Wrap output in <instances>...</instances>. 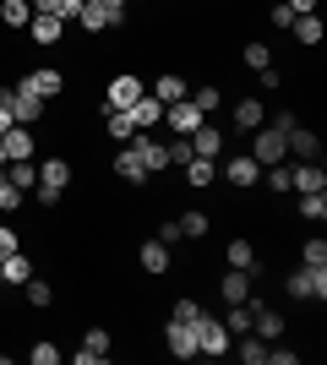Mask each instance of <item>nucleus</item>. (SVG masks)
<instances>
[{
	"mask_svg": "<svg viewBox=\"0 0 327 365\" xmlns=\"http://www.w3.org/2000/svg\"><path fill=\"white\" fill-rule=\"evenodd\" d=\"M66 185H71V158H55V153H49L44 164H38V185H33V197L44 202V207H55V202L66 197Z\"/></svg>",
	"mask_w": 327,
	"mask_h": 365,
	"instance_id": "obj_1",
	"label": "nucleus"
},
{
	"mask_svg": "<svg viewBox=\"0 0 327 365\" xmlns=\"http://www.w3.org/2000/svg\"><path fill=\"white\" fill-rule=\"evenodd\" d=\"M284 294H289V300H316L322 305L327 300V267H306V262H300L295 273L284 278Z\"/></svg>",
	"mask_w": 327,
	"mask_h": 365,
	"instance_id": "obj_2",
	"label": "nucleus"
},
{
	"mask_svg": "<svg viewBox=\"0 0 327 365\" xmlns=\"http://www.w3.org/2000/svg\"><path fill=\"white\" fill-rule=\"evenodd\" d=\"M191 333H197V354H213V360H218V354H229V327H224L218 317L202 311V317L191 322Z\"/></svg>",
	"mask_w": 327,
	"mask_h": 365,
	"instance_id": "obj_3",
	"label": "nucleus"
},
{
	"mask_svg": "<svg viewBox=\"0 0 327 365\" xmlns=\"http://www.w3.org/2000/svg\"><path fill=\"white\" fill-rule=\"evenodd\" d=\"M251 158H256V164H284V158H289V142H284V131H279V125H256V142H251Z\"/></svg>",
	"mask_w": 327,
	"mask_h": 365,
	"instance_id": "obj_4",
	"label": "nucleus"
},
{
	"mask_svg": "<svg viewBox=\"0 0 327 365\" xmlns=\"http://www.w3.org/2000/svg\"><path fill=\"white\" fill-rule=\"evenodd\" d=\"M0 104L11 109L16 125H38L44 120V98H33V93H22V88H0Z\"/></svg>",
	"mask_w": 327,
	"mask_h": 365,
	"instance_id": "obj_5",
	"label": "nucleus"
},
{
	"mask_svg": "<svg viewBox=\"0 0 327 365\" xmlns=\"http://www.w3.org/2000/svg\"><path fill=\"white\" fill-rule=\"evenodd\" d=\"M16 88H22V93H33V98H44V104H49V98H61V88H66V76L55 71V66H33V71L22 76V82H16Z\"/></svg>",
	"mask_w": 327,
	"mask_h": 365,
	"instance_id": "obj_6",
	"label": "nucleus"
},
{
	"mask_svg": "<svg viewBox=\"0 0 327 365\" xmlns=\"http://www.w3.org/2000/svg\"><path fill=\"white\" fill-rule=\"evenodd\" d=\"M131 148H137V158H142V169H147V175H164V169H170V142H158L153 131H137V137H131Z\"/></svg>",
	"mask_w": 327,
	"mask_h": 365,
	"instance_id": "obj_7",
	"label": "nucleus"
},
{
	"mask_svg": "<svg viewBox=\"0 0 327 365\" xmlns=\"http://www.w3.org/2000/svg\"><path fill=\"white\" fill-rule=\"evenodd\" d=\"M289 191H295V197H311V191H327V175H322V164H316V158H300V164L289 169Z\"/></svg>",
	"mask_w": 327,
	"mask_h": 365,
	"instance_id": "obj_8",
	"label": "nucleus"
},
{
	"mask_svg": "<svg viewBox=\"0 0 327 365\" xmlns=\"http://www.w3.org/2000/svg\"><path fill=\"white\" fill-rule=\"evenodd\" d=\"M202 120H207V115L191 104V93L180 98V104H164V125H170V131H180V137H191V131H197Z\"/></svg>",
	"mask_w": 327,
	"mask_h": 365,
	"instance_id": "obj_9",
	"label": "nucleus"
},
{
	"mask_svg": "<svg viewBox=\"0 0 327 365\" xmlns=\"http://www.w3.org/2000/svg\"><path fill=\"white\" fill-rule=\"evenodd\" d=\"M142 93H147V88H142V76L120 71L115 82H109V93H104V109H131V104L142 98Z\"/></svg>",
	"mask_w": 327,
	"mask_h": 365,
	"instance_id": "obj_10",
	"label": "nucleus"
},
{
	"mask_svg": "<svg viewBox=\"0 0 327 365\" xmlns=\"http://www.w3.org/2000/svg\"><path fill=\"white\" fill-rule=\"evenodd\" d=\"M28 38H33L38 49H55V44H66V22H61V16L33 11V22H28Z\"/></svg>",
	"mask_w": 327,
	"mask_h": 365,
	"instance_id": "obj_11",
	"label": "nucleus"
},
{
	"mask_svg": "<svg viewBox=\"0 0 327 365\" xmlns=\"http://www.w3.org/2000/svg\"><path fill=\"white\" fill-rule=\"evenodd\" d=\"M164 349L175 354V360H197V333H191V322H175L164 327Z\"/></svg>",
	"mask_w": 327,
	"mask_h": 365,
	"instance_id": "obj_12",
	"label": "nucleus"
},
{
	"mask_svg": "<svg viewBox=\"0 0 327 365\" xmlns=\"http://www.w3.org/2000/svg\"><path fill=\"white\" fill-rule=\"evenodd\" d=\"M256 294V284H251V273H240V267H224V278H218V300L224 305H240Z\"/></svg>",
	"mask_w": 327,
	"mask_h": 365,
	"instance_id": "obj_13",
	"label": "nucleus"
},
{
	"mask_svg": "<svg viewBox=\"0 0 327 365\" xmlns=\"http://www.w3.org/2000/svg\"><path fill=\"white\" fill-rule=\"evenodd\" d=\"M109 349H115V338H109L104 327H88V333H82V349H77V365H104Z\"/></svg>",
	"mask_w": 327,
	"mask_h": 365,
	"instance_id": "obj_14",
	"label": "nucleus"
},
{
	"mask_svg": "<svg viewBox=\"0 0 327 365\" xmlns=\"http://www.w3.org/2000/svg\"><path fill=\"white\" fill-rule=\"evenodd\" d=\"M218 175H229V185H240V191H251V185L262 180V164H256V158H251V153H234L229 164L218 169Z\"/></svg>",
	"mask_w": 327,
	"mask_h": 365,
	"instance_id": "obj_15",
	"label": "nucleus"
},
{
	"mask_svg": "<svg viewBox=\"0 0 327 365\" xmlns=\"http://www.w3.org/2000/svg\"><path fill=\"white\" fill-rule=\"evenodd\" d=\"M0 273H6V284H11V289H22V284H28L38 267H33V257L16 245V251H6V257H0Z\"/></svg>",
	"mask_w": 327,
	"mask_h": 365,
	"instance_id": "obj_16",
	"label": "nucleus"
},
{
	"mask_svg": "<svg viewBox=\"0 0 327 365\" xmlns=\"http://www.w3.org/2000/svg\"><path fill=\"white\" fill-rule=\"evenodd\" d=\"M229 120L240 125V131H256V125L267 120V104L256 98V93H246V98H234V109H229Z\"/></svg>",
	"mask_w": 327,
	"mask_h": 365,
	"instance_id": "obj_17",
	"label": "nucleus"
},
{
	"mask_svg": "<svg viewBox=\"0 0 327 365\" xmlns=\"http://www.w3.org/2000/svg\"><path fill=\"white\" fill-rule=\"evenodd\" d=\"M284 142H289V153H295V158H322V137H316V131H306L300 120L284 131Z\"/></svg>",
	"mask_w": 327,
	"mask_h": 365,
	"instance_id": "obj_18",
	"label": "nucleus"
},
{
	"mask_svg": "<svg viewBox=\"0 0 327 365\" xmlns=\"http://www.w3.org/2000/svg\"><path fill=\"white\" fill-rule=\"evenodd\" d=\"M137 262H142V273H153V278H164V273H170V245H164V240H142Z\"/></svg>",
	"mask_w": 327,
	"mask_h": 365,
	"instance_id": "obj_19",
	"label": "nucleus"
},
{
	"mask_svg": "<svg viewBox=\"0 0 327 365\" xmlns=\"http://www.w3.org/2000/svg\"><path fill=\"white\" fill-rule=\"evenodd\" d=\"M6 180H11L16 191L28 197L33 185H38V158H6Z\"/></svg>",
	"mask_w": 327,
	"mask_h": 365,
	"instance_id": "obj_20",
	"label": "nucleus"
},
{
	"mask_svg": "<svg viewBox=\"0 0 327 365\" xmlns=\"http://www.w3.org/2000/svg\"><path fill=\"white\" fill-rule=\"evenodd\" d=\"M191 153H197V158H218V153H224V131L202 120L197 131H191Z\"/></svg>",
	"mask_w": 327,
	"mask_h": 365,
	"instance_id": "obj_21",
	"label": "nucleus"
},
{
	"mask_svg": "<svg viewBox=\"0 0 327 365\" xmlns=\"http://www.w3.org/2000/svg\"><path fill=\"white\" fill-rule=\"evenodd\" d=\"M131 120H137V131H153V125H164V104H158L153 93H142L137 104H131Z\"/></svg>",
	"mask_w": 327,
	"mask_h": 365,
	"instance_id": "obj_22",
	"label": "nucleus"
},
{
	"mask_svg": "<svg viewBox=\"0 0 327 365\" xmlns=\"http://www.w3.org/2000/svg\"><path fill=\"white\" fill-rule=\"evenodd\" d=\"M115 175H120L125 185H142V180H147V169H142V158H137V148H131V142L115 153Z\"/></svg>",
	"mask_w": 327,
	"mask_h": 365,
	"instance_id": "obj_23",
	"label": "nucleus"
},
{
	"mask_svg": "<svg viewBox=\"0 0 327 365\" xmlns=\"http://www.w3.org/2000/svg\"><path fill=\"white\" fill-rule=\"evenodd\" d=\"M186 169V185L191 191H207V185L218 180V158H191V164H180Z\"/></svg>",
	"mask_w": 327,
	"mask_h": 365,
	"instance_id": "obj_24",
	"label": "nucleus"
},
{
	"mask_svg": "<svg viewBox=\"0 0 327 365\" xmlns=\"http://www.w3.org/2000/svg\"><path fill=\"white\" fill-rule=\"evenodd\" d=\"M186 76H180V71H164V76H158V82H153V98H158V104H180V98H186Z\"/></svg>",
	"mask_w": 327,
	"mask_h": 365,
	"instance_id": "obj_25",
	"label": "nucleus"
},
{
	"mask_svg": "<svg viewBox=\"0 0 327 365\" xmlns=\"http://www.w3.org/2000/svg\"><path fill=\"white\" fill-rule=\"evenodd\" d=\"M38 153V137H33L28 125H11L6 131V158H33Z\"/></svg>",
	"mask_w": 327,
	"mask_h": 365,
	"instance_id": "obj_26",
	"label": "nucleus"
},
{
	"mask_svg": "<svg viewBox=\"0 0 327 365\" xmlns=\"http://www.w3.org/2000/svg\"><path fill=\"white\" fill-rule=\"evenodd\" d=\"M104 131L115 142H131L137 137V120H131V109H104Z\"/></svg>",
	"mask_w": 327,
	"mask_h": 365,
	"instance_id": "obj_27",
	"label": "nucleus"
},
{
	"mask_svg": "<svg viewBox=\"0 0 327 365\" xmlns=\"http://www.w3.org/2000/svg\"><path fill=\"white\" fill-rule=\"evenodd\" d=\"M77 28H82V33H104V28H125V22H120V16H109L104 6H82Z\"/></svg>",
	"mask_w": 327,
	"mask_h": 365,
	"instance_id": "obj_28",
	"label": "nucleus"
},
{
	"mask_svg": "<svg viewBox=\"0 0 327 365\" xmlns=\"http://www.w3.org/2000/svg\"><path fill=\"white\" fill-rule=\"evenodd\" d=\"M224 262H229V267H240V273H256V267H262V262H256V245H251V240H229Z\"/></svg>",
	"mask_w": 327,
	"mask_h": 365,
	"instance_id": "obj_29",
	"label": "nucleus"
},
{
	"mask_svg": "<svg viewBox=\"0 0 327 365\" xmlns=\"http://www.w3.org/2000/svg\"><path fill=\"white\" fill-rule=\"evenodd\" d=\"M22 294H28V305H33V311H49V305H55V284H49V278H38V273H33L28 284H22Z\"/></svg>",
	"mask_w": 327,
	"mask_h": 365,
	"instance_id": "obj_30",
	"label": "nucleus"
},
{
	"mask_svg": "<svg viewBox=\"0 0 327 365\" xmlns=\"http://www.w3.org/2000/svg\"><path fill=\"white\" fill-rule=\"evenodd\" d=\"M251 305H256V294H251V300H240V305H229V311H224V327H229V338H240V333H251Z\"/></svg>",
	"mask_w": 327,
	"mask_h": 365,
	"instance_id": "obj_31",
	"label": "nucleus"
},
{
	"mask_svg": "<svg viewBox=\"0 0 327 365\" xmlns=\"http://www.w3.org/2000/svg\"><path fill=\"white\" fill-rule=\"evenodd\" d=\"M28 6L44 16H61V22H77L82 16V0H28Z\"/></svg>",
	"mask_w": 327,
	"mask_h": 365,
	"instance_id": "obj_32",
	"label": "nucleus"
},
{
	"mask_svg": "<svg viewBox=\"0 0 327 365\" xmlns=\"http://www.w3.org/2000/svg\"><path fill=\"white\" fill-rule=\"evenodd\" d=\"M234 354H240L246 365H262V360H267V338H256V333H240V338H234Z\"/></svg>",
	"mask_w": 327,
	"mask_h": 365,
	"instance_id": "obj_33",
	"label": "nucleus"
},
{
	"mask_svg": "<svg viewBox=\"0 0 327 365\" xmlns=\"http://www.w3.org/2000/svg\"><path fill=\"white\" fill-rule=\"evenodd\" d=\"M0 22H6V28H28V22H33V6H28V0H0Z\"/></svg>",
	"mask_w": 327,
	"mask_h": 365,
	"instance_id": "obj_34",
	"label": "nucleus"
},
{
	"mask_svg": "<svg viewBox=\"0 0 327 365\" xmlns=\"http://www.w3.org/2000/svg\"><path fill=\"white\" fill-rule=\"evenodd\" d=\"M289 33H295L300 44H322V16H295V22H289Z\"/></svg>",
	"mask_w": 327,
	"mask_h": 365,
	"instance_id": "obj_35",
	"label": "nucleus"
},
{
	"mask_svg": "<svg viewBox=\"0 0 327 365\" xmlns=\"http://www.w3.org/2000/svg\"><path fill=\"white\" fill-rule=\"evenodd\" d=\"M207 229H213V218H207V213H197V207H186V213H180V235H186V240H202Z\"/></svg>",
	"mask_w": 327,
	"mask_h": 365,
	"instance_id": "obj_36",
	"label": "nucleus"
},
{
	"mask_svg": "<svg viewBox=\"0 0 327 365\" xmlns=\"http://www.w3.org/2000/svg\"><path fill=\"white\" fill-rule=\"evenodd\" d=\"M295 213H300V218H311V224H322V218H327V191L300 197V202H295Z\"/></svg>",
	"mask_w": 327,
	"mask_h": 365,
	"instance_id": "obj_37",
	"label": "nucleus"
},
{
	"mask_svg": "<svg viewBox=\"0 0 327 365\" xmlns=\"http://www.w3.org/2000/svg\"><path fill=\"white\" fill-rule=\"evenodd\" d=\"M240 61H246L251 71H267V66H273V49L267 44H240Z\"/></svg>",
	"mask_w": 327,
	"mask_h": 365,
	"instance_id": "obj_38",
	"label": "nucleus"
},
{
	"mask_svg": "<svg viewBox=\"0 0 327 365\" xmlns=\"http://www.w3.org/2000/svg\"><path fill=\"white\" fill-rule=\"evenodd\" d=\"M300 262H306V267H327V240L322 235H311V240L300 245Z\"/></svg>",
	"mask_w": 327,
	"mask_h": 365,
	"instance_id": "obj_39",
	"label": "nucleus"
},
{
	"mask_svg": "<svg viewBox=\"0 0 327 365\" xmlns=\"http://www.w3.org/2000/svg\"><path fill=\"white\" fill-rule=\"evenodd\" d=\"M191 104L202 109V115H213V109L224 104V93H218V88H191Z\"/></svg>",
	"mask_w": 327,
	"mask_h": 365,
	"instance_id": "obj_40",
	"label": "nucleus"
},
{
	"mask_svg": "<svg viewBox=\"0 0 327 365\" xmlns=\"http://www.w3.org/2000/svg\"><path fill=\"white\" fill-rule=\"evenodd\" d=\"M22 207V191H16L11 180H6V169H0V213H16Z\"/></svg>",
	"mask_w": 327,
	"mask_h": 365,
	"instance_id": "obj_41",
	"label": "nucleus"
},
{
	"mask_svg": "<svg viewBox=\"0 0 327 365\" xmlns=\"http://www.w3.org/2000/svg\"><path fill=\"white\" fill-rule=\"evenodd\" d=\"M28 360H33V365H61V349L44 338V344H33V349H28Z\"/></svg>",
	"mask_w": 327,
	"mask_h": 365,
	"instance_id": "obj_42",
	"label": "nucleus"
},
{
	"mask_svg": "<svg viewBox=\"0 0 327 365\" xmlns=\"http://www.w3.org/2000/svg\"><path fill=\"white\" fill-rule=\"evenodd\" d=\"M197 153H191V137H175L170 142V169H180V164H191Z\"/></svg>",
	"mask_w": 327,
	"mask_h": 365,
	"instance_id": "obj_43",
	"label": "nucleus"
},
{
	"mask_svg": "<svg viewBox=\"0 0 327 365\" xmlns=\"http://www.w3.org/2000/svg\"><path fill=\"white\" fill-rule=\"evenodd\" d=\"M170 317H175V322H197V317H202V305H197V300H186V294H180V300H175V311H170Z\"/></svg>",
	"mask_w": 327,
	"mask_h": 365,
	"instance_id": "obj_44",
	"label": "nucleus"
},
{
	"mask_svg": "<svg viewBox=\"0 0 327 365\" xmlns=\"http://www.w3.org/2000/svg\"><path fill=\"white\" fill-rule=\"evenodd\" d=\"M267 22H273V28H289V22H295V11H289L284 0H273V6H267Z\"/></svg>",
	"mask_w": 327,
	"mask_h": 365,
	"instance_id": "obj_45",
	"label": "nucleus"
},
{
	"mask_svg": "<svg viewBox=\"0 0 327 365\" xmlns=\"http://www.w3.org/2000/svg\"><path fill=\"white\" fill-rule=\"evenodd\" d=\"M153 240H164V245L186 240V235H180V218H164V224H158V235H153Z\"/></svg>",
	"mask_w": 327,
	"mask_h": 365,
	"instance_id": "obj_46",
	"label": "nucleus"
},
{
	"mask_svg": "<svg viewBox=\"0 0 327 365\" xmlns=\"http://www.w3.org/2000/svg\"><path fill=\"white\" fill-rule=\"evenodd\" d=\"M16 245H22V235H16L11 224H0V257H6V251H16Z\"/></svg>",
	"mask_w": 327,
	"mask_h": 365,
	"instance_id": "obj_47",
	"label": "nucleus"
},
{
	"mask_svg": "<svg viewBox=\"0 0 327 365\" xmlns=\"http://www.w3.org/2000/svg\"><path fill=\"white\" fill-rule=\"evenodd\" d=\"M267 360H273V365H295L300 354H295V349H279V344H267Z\"/></svg>",
	"mask_w": 327,
	"mask_h": 365,
	"instance_id": "obj_48",
	"label": "nucleus"
},
{
	"mask_svg": "<svg viewBox=\"0 0 327 365\" xmlns=\"http://www.w3.org/2000/svg\"><path fill=\"white\" fill-rule=\"evenodd\" d=\"M82 6H104L109 16H120V22H125V0H82Z\"/></svg>",
	"mask_w": 327,
	"mask_h": 365,
	"instance_id": "obj_49",
	"label": "nucleus"
},
{
	"mask_svg": "<svg viewBox=\"0 0 327 365\" xmlns=\"http://www.w3.org/2000/svg\"><path fill=\"white\" fill-rule=\"evenodd\" d=\"M284 6H289L295 16H311V11H316V0H284Z\"/></svg>",
	"mask_w": 327,
	"mask_h": 365,
	"instance_id": "obj_50",
	"label": "nucleus"
},
{
	"mask_svg": "<svg viewBox=\"0 0 327 365\" xmlns=\"http://www.w3.org/2000/svg\"><path fill=\"white\" fill-rule=\"evenodd\" d=\"M0 169H6V137H0Z\"/></svg>",
	"mask_w": 327,
	"mask_h": 365,
	"instance_id": "obj_51",
	"label": "nucleus"
},
{
	"mask_svg": "<svg viewBox=\"0 0 327 365\" xmlns=\"http://www.w3.org/2000/svg\"><path fill=\"white\" fill-rule=\"evenodd\" d=\"M0 289H6V273H0Z\"/></svg>",
	"mask_w": 327,
	"mask_h": 365,
	"instance_id": "obj_52",
	"label": "nucleus"
}]
</instances>
